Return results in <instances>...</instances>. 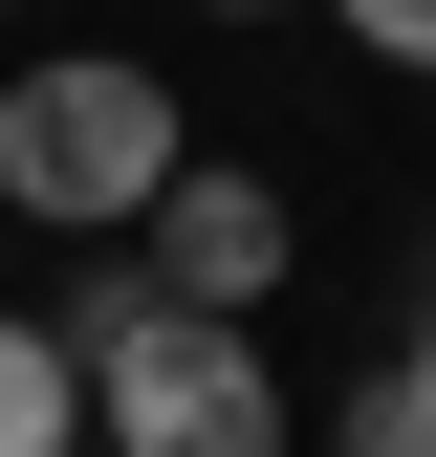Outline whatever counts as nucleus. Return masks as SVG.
<instances>
[{"label":"nucleus","mask_w":436,"mask_h":457,"mask_svg":"<svg viewBox=\"0 0 436 457\" xmlns=\"http://www.w3.org/2000/svg\"><path fill=\"white\" fill-rule=\"evenodd\" d=\"M66 370H88V457H284V370L240 349V327H175L131 262H88V305H66Z\"/></svg>","instance_id":"1"},{"label":"nucleus","mask_w":436,"mask_h":457,"mask_svg":"<svg viewBox=\"0 0 436 457\" xmlns=\"http://www.w3.org/2000/svg\"><path fill=\"white\" fill-rule=\"evenodd\" d=\"M175 175H197V131H175V87H153V66H109V44H66V66H0V196H22V218L131 240Z\"/></svg>","instance_id":"2"},{"label":"nucleus","mask_w":436,"mask_h":457,"mask_svg":"<svg viewBox=\"0 0 436 457\" xmlns=\"http://www.w3.org/2000/svg\"><path fill=\"white\" fill-rule=\"evenodd\" d=\"M284 262H306V240H284V196H262V175H218V153H197V175L131 218V283H153L175 327H240V305H262Z\"/></svg>","instance_id":"3"},{"label":"nucleus","mask_w":436,"mask_h":457,"mask_svg":"<svg viewBox=\"0 0 436 457\" xmlns=\"http://www.w3.org/2000/svg\"><path fill=\"white\" fill-rule=\"evenodd\" d=\"M0 457H88V370H66V327H0Z\"/></svg>","instance_id":"4"},{"label":"nucleus","mask_w":436,"mask_h":457,"mask_svg":"<svg viewBox=\"0 0 436 457\" xmlns=\"http://www.w3.org/2000/svg\"><path fill=\"white\" fill-rule=\"evenodd\" d=\"M327 457H436V392H415V370H371L349 414H327Z\"/></svg>","instance_id":"5"},{"label":"nucleus","mask_w":436,"mask_h":457,"mask_svg":"<svg viewBox=\"0 0 436 457\" xmlns=\"http://www.w3.org/2000/svg\"><path fill=\"white\" fill-rule=\"evenodd\" d=\"M327 22H349L371 66H415V87H436V0H327Z\"/></svg>","instance_id":"6"},{"label":"nucleus","mask_w":436,"mask_h":457,"mask_svg":"<svg viewBox=\"0 0 436 457\" xmlns=\"http://www.w3.org/2000/svg\"><path fill=\"white\" fill-rule=\"evenodd\" d=\"M393 370H415V392H436V305H415V349H393Z\"/></svg>","instance_id":"7"},{"label":"nucleus","mask_w":436,"mask_h":457,"mask_svg":"<svg viewBox=\"0 0 436 457\" xmlns=\"http://www.w3.org/2000/svg\"><path fill=\"white\" fill-rule=\"evenodd\" d=\"M218 22H284V0H218Z\"/></svg>","instance_id":"8"}]
</instances>
